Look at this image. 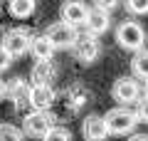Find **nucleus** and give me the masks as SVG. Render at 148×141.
<instances>
[{"instance_id":"0eeeda50","label":"nucleus","mask_w":148,"mask_h":141,"mask_svg":"<svg viewBox=\"0 0 148 141\" xmlns=\"http://www.w3.org/2000/svg\"><path fill=\"white\" fill-rule=\"evenodd\" d=\"M111 97L121 106H128L133 102H138V97H141V84L133 77H119L114 82V87H111Z\"/></svg>"},{"instance_id":"f8f14e48","label":"nucleus","mask_w":148,"mask_h":141,"mask_svg":"<svg viewBox=\"0 0 148 141\" xmlns=\"http://www.w3.org/2000/svg\"><path fill=\"white\" fill-rule=\"evenodd\" d=\"M82 136H84L86 141H104L106 136H109L106 124H104V116L89 114L84 121H82Z\"/></svg>"},{"instance_id":"ddd939ff","label":"nucleus","mask_w":148,"mask_h":141,"mask_svg":"<svg viewBox=\"0 0 148 141\" xmlns=\"http://www.w3.org/2000/svg\"><path fill=\"white\" fill-rule=\"evenodd\" d=\"M89 99H91V92L86 87H82V84H72L64 92V104H67L69 111H79Z\"/></svg>"},{"instance_id":"393cba45","label":"nucleus","mask_w":148,"mask_h":141,"mask_svg":"<svg viewBox=\"0 0 148 141\" xmlns=\"http://www.w3.org/2000/svg\"><path fill=\"white\" fill-rule=\"evenodd\" d=\"M141 94H143V97H148V79H143V87H141Z\"/></svg>"},{"instance_id":"f3484780","label":"nucleus","mask_w":148,"mask_h":141,"mask_svg":"<svg viewBox=\"0 0 148 141\" xmlns=\"http://www.w3.org/2000/svg\"><path fill=\"white\" fill-rule=\"evenodd\" d=\"M131 69L138 79H148V50H138L133 52V59H131Z\"/></svg>"},{"instance_id":"5701e85b","label":"nucleus","mask_w":148,"mask_h":141,"mask_svg":"<svg viewBox=\"0 0 148 141\" xmlns=\"http://www.w3.org/2000/svg\"><path fill=\"white\" fill-rule=\"evenodd\" d=\"M10 64H12V57L5 52V50H3V45H0V72H5Z\"/></svg>"},{"instance_id":"dca6fc26","label":"nucleus","mask_w":148,"mask_h":141,"mask_svg":"<svg viewBox=\"0 0 148 141\" xmlns=\"http://www.w3.org/2000/svg\"><path fill=\"white\" fill-rule=\"evenodd\" d=\"M35 8H37V0H10L8 3L10 15L17 20H27L30 15H35Z\"/></svg>"},{"instance_id":"7ed1b4c3","label":"nucleus","mask_w":148,"mask_h":141,"mask_svg":"<svg viewBox=\"0 0 148 141\" xmlns=\"http://www.w3.org/2000/svg\"><path fill=\"white\" fill-rule=\"evenodd\" d=\"M74 55V59L82 64H94L96 59L101 57V42L99 37L89 35V32H84V35H77V40H74V45L69 47Z\"/></svg>"},{"instance_id":"b1692460","label":"nucleus","mask_w":148,"mask_h":141,"mask_svg":"<svg viewBox=\"0 0 148 141\" xmlns=\"http://www.w3.org/2000/svg\"><path fill=\"white\" fill-rule=\"evenodd\" d=\"M128 141H148V134H133Z\"/></svg>"},{"instance_id":"423d86ee","label":"nucleus","mask_w":148,"mask_h":141,"mask_svg":"<svg viewBox=\"0 0 148 141\" xmlns=\"http://www.w3.org/2000/svg\"><path fill=\"white\" fill-rule=\"evenodd\" d=\"M77 27L67 25V22H52V25L47 27V32H45V37H47V42L54 47V50H69V47L74 45V40H77Z\"/></svg>"},{"instance_id":"bb28decb","label":"nucleus","mask_w":148,"mask_h":141,"mask_svg":"<svg viewBox=\"0 0 148 141\" xmlns=\"http://www.w3.org/2000/svg\"><path fill=\"white\" fill-rule=\"evenodd\" d=\"M0 8H3V0H0Z\"/></svg>"},{"instance_id":"a878e982","label":"nucleus","mask_w":148,"mask_h":141,"mask_svg":"<svg viewBox=\"0 0 148 141\" xmlns=\"http://www.w3.org/2000/svg\"><path fill=\"white\" fill-rule=\"evenodd\" d=\"M3 97H5V82L0 79V102H3Z\"/></svg>"},{"instance_id":"6ab92c4d","label":"nucleus","mask_w":148,"mask_h":141,"mask_svg":"<svg viewBox=\"0 0 148 141\" xmlns=\"http://www.w3.org/2000/svg\"><path fill=\"white\" fill-rule=\"evenodd\" d=\"M42 141H72V131L64 129V126H57V124H54L52 129L42 136Z\"/></svg>"},{"instance_id":"412c9836","label":"nucleus","mask_w":148,"mask_h":141,"mask_svg":"<svg viewBox=\"0 0 148 141\" xmlns=\"http://www.w3.org/2000/svg\"><path fill=\"white\" fill-rule=\"evenodd\" d=\"M136 119L138 121H146L148 124V97H138V102H136Z\"/></svg>"},{"instance_id":"6e6552de","label":"nucleus","mask_w":148,"mask_h":141,"mask_svg":"<svg viewBox=\"0 0 148 141\" xmlns=\"http://www.w3.org/2000/svg\"><path fill=\"white\" fill-rule=\"evenodd\" d=\"M54 102H57V92L52 89V84H32L30 87V106L35 111H49Z\"/></svg>"},{"instance_id":"aec40b11","label":"nucleus","mask_w":148,"mask_h":141,"mask_svg":"<svg viewBox=\"0 0 148 141\" xmlns=\"http://www.w3.org/2000/svg\"><path fill=\"white\" fill-rule=\"evenodd\" d=\"M126 10L131 15H148V0H126Z\"/></svg>"},{"instance_id":"9b49d317","label":"nucleus","mask_w":148,"mask_h":141,"mask_svg":"<svg viewBox=\"0 0 148 141\" xmlns=\"http://www.w3.org/2000/svg\"><path fill=\"white\" fill-rule=\"evenodd\" d=\"M84 25H86V32H89V35L99 37V35H104V32H109V27H111V12H104V10H99V8H91V10L86 12Z\"/></svg>"},{"instance_id":"f03ea898","label":"nucleus","mask_w":148,"mask_h":141,"mask_svg":"<svg viewBox=\"0 0 148 141\" xmlns=\"http://www.w3.org/2000/svg\"><path fill=\"white\" fill-rule=\"evenodd\" d=\"M116 42H119L121 50H126V52H138V50H143V45H146V30H143L136 20H123L121 25L116 27Z\"/></svg>"},{"instance_id":"1a4fd4ad","label":"nucleus","mask_w":148,"mask_h":141,"mask_svg":"<svg viewBox=\"0 0 148 141\" xmlns=\"http://www.w3.org/2000/svg\"><path fill=\"white\" fill-rule=\"evenodd\" d=\"M86 12H89V8L82 0H64L62 8H59V20L72 27H79V25H84Z\"/></svg>"},{"instance_id":"4468645a","label":"nucleus","mask_w":148,"mask_h":141,"mask_svg":"<svg viewBox=\"0 0 148 141\" xmlns=\"http://www.w3.org/2000/svg\"><path fill=\"white\" fill-rule=\"evenodd\" d=\"M30 77H32L35 84H52L54 77H57V64L52 59H47V62H35Z\"/></svg>"},{"instance_id":"20e7f679","label":"nucleus","mask_w":148,"mask_h":141,"mask_svg":"<svg viewBox=\"0 0 148 141\" xmlns=\"http://www.w3.org/2000/svg\"><path fill=\"white\" fill-rule=\"evenodd\" d=\"M30 40H32V37H30L27 30H22V27H12V30H8L5 35H3L0 45H3V50H5L12 59H15V57H25V55L30 52Z\"/></svg>"},{"instance_id":"39448f33","label":"nucleus","mask_w":148,"mask_h":141,"mask_svg":"<svg viewBox=\"0 0 148 141\" xmlns=\"http://www.w3.org/2000/svg\"><path fill=\"white\" fill-rule=\"evenodd\" d=\"M52 126H54L52 111H30V114H25V119H22V134L42 139Z\"/></svg>"},{"instance_id":"4be33fe9","label":"nucleus","mask_w":148,"mask_h":141,"mask_svg":"<svg viewBox=\"0 0 148 141\" xmlns=\"http://www.w3.org/2000/svg\"><path fill=\"white\" fill-rule=\"evenodd\" d=\"M94 8H99L104 12H114L119 8V0H94Z\"/></svg>"},{"instance_id":"f257e3e1","label":"nucleus","mask_w":148,"mask_h":141,"mask_svg":"<svg viewBox=\"0 0 148 141\" xmlns=\"http://www.w3.org/2000/svg\"><path fill=\"white\" fill-rule=\"evenodd\" d=\"M104 124H106V131L109 134H116V136H123V134H131L136 129L138 119L128 106H114L104 114Z\"/></svg>"},{"instance_id":"a211bd4d","label":"nucleus","mask_w":148,"mask_h":141,"mask_svg":"<svg viewBox=\"0 0 148 141\" xmlns=\"http://www.w3.org/2000/svg\"><path fill=\"white\" fill-rule=\"evenodd\" d=\"M0 141H25V134L15 124H0Z\"/></svg>"},{"instance_id":"9d476101","label":"nucleus","mask_w":148,"mask_h":141,"mask_svg":"<svg viewBox=\"0 0 148 141\" xmlns=\"http://www.w3.org/2000/svg\"><path fill=\"white\" fill-rule=\"evenodd\" d=\"M5 97H10L12 106H15L17 111H22L25 106H30V84H27V79L15 77L10 84H5Z\"/></svg>"},{"instance_id":"2eb2a0df","label":"nucleus","mask_w":148,"mask_h":141,"mask_svg":"<svg viewBox=\"0 0 148 141\" xmlns=\"http://www.w3.org/2000/svg\"><path fill=\"white\" fill-rule=\"evenodd\" d=\"M30 52H32V57H35L37 62H47V59H52L54 47L47 42V37H45V35H37V37H32V40H30Z\"/></svg>"}]
</instances>
